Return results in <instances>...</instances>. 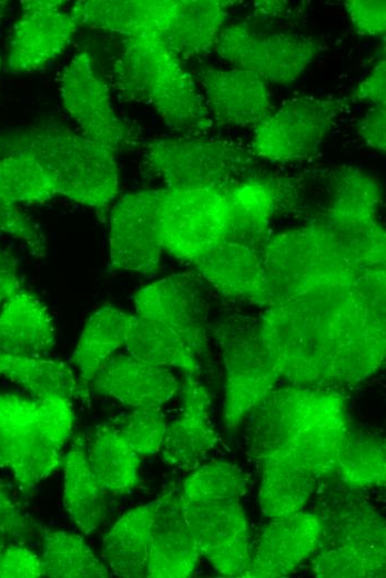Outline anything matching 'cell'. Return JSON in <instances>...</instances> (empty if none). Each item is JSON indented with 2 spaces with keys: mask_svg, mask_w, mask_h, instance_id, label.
I'll return each mask as SVG.
<instances>
[{
  "mask_svg": "<svg viewBox=\"0 0 386 578\" xmlns=\"http://www.w3.org/2000/svg\"><path fill=\"white\" fill-rule=\"evenodd\" d=\"M262 345L278 377L294 386L357 385L385 359V302L356 288L265 307Z\"/></svg>",
  "mask_w": 386,
  "mask_h": 578,
  "instance_id": "1",
  "label": "cell"
},
{
  "mask_svg": "<svg viewBox=\"0 0 386 578\" xmlns=\"http://www.w3.org/2000/svg\"><path fill=\"white\" fill-rule=\"evenodd\" d=\"M271 305L356 288L385 299V230L349 236L319 223L267 236L261 249Z\"/></svg>",
  "mask_w": 386,
  "mask_h": 578,
  "instance_id": "2",
  "label": "cell"
},
{
  "mask_svg": "<svg viewBox=\"0 0 386 578\" xmlns=\"http://www.w3.org/2000/svg\"><path fill=\"white\" fill-rule=\"evenodd\" d=\"M245 420L260 465L285 464L316 479L336 471L351 431L343 396L327 387L274 388Z\"/></svg>",
  "mask_w": 386,
  "mask_h": 578,
  "instance_id": "3",
  "label": "cell"
},
{
  "mask_svg": "<svg viewBox=\"0 0 386 578\" xmlns=\"http://www.w3.org/2000/svg\"><path fill=\"white\" fill-rule=\"evenodd\" d=\"M112 79L124 99L149 106L179 133H205L214 123L194 78L163 37L124 38Z\"/></svg>",
  "mask_w": 386,
  "mask_h": 578,
  "instance_id": "4",
  "label": "cell"
},
{
  "mask_svg": "<svg viewBox=\"0 0 386 578\" xmlns=\"http://www.w3.org/2000/svg\"><path fill=\"white\" fill-rule=\"evenodd\" d=\"M0 141L28 152L55 193L105 210L119 191L114 153L68 127L42 121L0 134Z\"/></svg>",
  "mask_w": 386,
  "mask_h": 578,
  "instance_id": "5",
  "label": "cell"
},
{
  "mask_svg": "<svg viewBox=\"0 0 386 578\" xmlns=\"http://www.w3.org/2000/svg\"><path fill=\"white\" fill-rule=\"evenodd\" d=\"M74 420L67 398L0 393V468L22 491L34 489L62 465Z\"/></svg>",
  "mask_w": 386,
  "mask_h": 578,
  "instance_id": "6",
  "label": "cell"
},
{
  "mask_svg": "<svg viewBox=\"0 0 386 578\" xmlns=\"http://www.w3.org/2000/svg\"><path fill=\"white\" fill-rule=\"evenodd\" d=\"M248 148L230 139L158 138L144 147L143 167L169 189L226 188L254 163Z\"/></svg>",
  "mask_w": 386,
  "mask_h": 578,
  "instance_id": "7",
  "label": "cell"
},
{
  "mask_svg": "<svg viewBox=\"0 0 386 578\" xmlns=\"http://www.w3.org/2000/svg\"><path fill=\"white\" fill-rule=\"evenodd\" d=\"M213 331L225 370L223 422L232 430L275 388L278 375L262 345L258 321L230 313Z\"/></svg>",
  "mask_w": 386,
  "mask_h": 578,
  "instance_id": "8",
  "label": "cell"
},
{
  "mask_svg": "<svg viewBox=\"0 0 386 578\" xmlns=\"http://www.w3.org/2000/svg\"><path fill=\"white\" fill-rule=\"evenodd\" d=\"M346 99L296 96L283 101L253 127L250 151L256 158L275 163H296L319 149Z\"/></svg>",
  "mask_w": 386,
  "mask_h": 578,
  "instance_id": "9",
  "label": "cell"
},
{
  "mask_svg": "<svg viewBox=\"0 0 386 578\" xmlns=\"http://www.w3.org/2000/svg\"><path fill=\"white\" fill-rule=\"evenodd\" d=\"M226 188H165L160 212L163 251L193 265L228 240Z\"/></svg>",
  "mask_w": 386,
  "mask_h": 578,
  "instance_id": "10",
  "label": "cell"
},
{
  "mask_svg": "<svg viewBox=\"0 0 386 578\" xmlns=\"http://www.w3.org/2000/svg\"><path fill=\"white\" fill-rule=\"evenodd\" d=\"M222 60L254 73L267 84L297 81L319 54V41L291 32L255 31L246 23L223 27L214 46Z\"/></svg>",
  "mask_w": 386,
  "mask_h": 578,
  "instance_id": "11",
  "label": "cell"
},
{
  "mask_svg": "<svg viewBox=\"0 0 386 578\" xmlns=\"http://www.w3.org/2000/svg\"><path fill=\"white\" fill-rule=\"evenodd\" d=\"M165 188L124 195L111 212L109 253L114 271L158 272L163 251L160 212Z\"/></svg>",
  "mask_w": 386,
  "mask_h": 578,
  "instance_id": "12",
  "label": "cell"
},
{
  "mask_svg": "<svg viewBox=\"0 0 386 578\" xmlns=\"http://www.w3.org/2000/svg\"><path fill=\"white\" fill-rule=\"evenodd\" d=\"M313 555L317 577H384V519L365 509L341 516L335 529L323 528Z\"/></svg>",
  "mask_w": 386,
  "mask_h": 578,
  "instance_id": "13",
  "label": "cell"
},
{
  "mask_svg": "<svg viewBox=\"0 0 386 578\" xmlns=\"http://www.w3.org/2000/svg\"><path fill=\"white\" fill-rule=\"evenodd\" d=\"M136 316L175 332L199 357L209 346V303L194 272L170 275L141 288L134 296Z\"/></svg>",
  "mask_w": 386,
  "mask_h": 578,
  "instance_id": "14",
  "label": "cell"
},
{
  "mask_svg": "<svg viewBox=\"0 0 386 578\" xmlns=\"http://www.w3.org/2000/svg\"><path fill=\"white\" fill-rule=\"evenodd\" d=\"M63 106L81 134L114 153L131 141L130 128L116 116L108 87L93 70L83 51L73 57L60 78Z\"/></svg>",
  "mask_w": 386,
  "mask_h": 578,
  "instance_id": "15",
  "label": "cell"
},
{
  "mask_svg": "<svg viewBox=\"0 0 386 578\" xmlns=\"http://www.w3.org/2000/svg\"><path fill=\"white\" fill-rule=\"evenodd\" d=\"M182 504L200 555L223 576L246 577L252 555L240 500H182Z\"/></svg>",
  "mask_w": 386,
  "mask_h": 578,
  "instance_id": "16",
  "label": "cell"
},
{
  "mask_svg": "<svg viewBox=\"0 0 386 578\" xmlns=\"http://www.w3.org/2000/svg\"><path fill=\"white\" fill-rule=\"evenodd\" d=\"M78 28L63 1H21L8 46V71L29 73L44 68L62 54Z\"/></svg>",
  "mask_w": 386,
  "mask_h": 578,
  "instance_id": "17",
  "label": "cell"
},
{
  "mask_svg": "<svg viewBox=\"0 0 386 578\" xmlns=\"http://www.w3.org/2000/svg\"><path fill=\"white\" fill-rule=\"evenodd\" d=\"M193 266L220 296L235 302L271 305L268 280L261 250L241 241L225 240Z\"/></svg>",
  "mask_w": 386,
  "mask_h": 578,
  "instance_id": "18",
  "label": "cell"
},
{
  "mask_svg": "<svg viewBox=\"0 0 386 578\" xmlns=\"http://www.w3.org/2000/svg\"><path fill=\"white\" fill-rule=\"evenodd\" d=\"M197 80L214 123L254 127L271 112L268 86L252 72L238 68H202Z\"/></svg>",
  "mask_w": 386,
  "mask_h": 578,
  "instance_id": "19",
  "label": "cell"
},
{
  "mask_svg": "<svg viewBox=\"0 0 386 578\" xmlns=\"http://www.w3.org/2000/svg\"><path fill=\"white\" fill-rule=\"evenodd\" d=\"M322 530L323 521L315 512L302 510L272 518L260 535L246 577L276 578L292 574L315 552Z\"/></svg>",
  "mask_w": 386,
  "mask_h": 578,
  "instance_id": "20",
  "label": "cell"
},
{
  "mask_svg": "<svg viewBox=\"0 0 386 578\" xmlns=\"http://www.w3.org/2000/svg\"><path fill=\"white\" fill-rule=\"evenodd\" d=\"M181 382L170 368L113 355L91 381L90 390L132 409L161 408L179 393Z\"/></svg>",
  "mask_w": 386,
  "mask_h": 578,
  "instance_id": "21",
  "label": "cell"
},
{
  "mask_svg": "<svg viewBox=\"0 0 386 578\" xmlns=\"http://www.w3.org/2000/svg\"><path fill=\"white\" fill-rule=\"evenodd\" d=\"M180 415L166 427L162 460L167 466L190 470L219 442L210 419L211 398L194 376L184 375L179 391Z\"/></svg>",
  "mask_w": 386,
  "mask_h": 578,
  "instance_id": "22",
  "label": "cell"
},
{
  "mask_svg": "<svg viewBox=\"0 0 386 578\" xmlns=\"http://www.w3.org/2000/svg\"><path fill=\"white\" fill-rule=\"evenodd\" d=\"M200 556L180 492L170 491L158 498L149 541L146 577H190L197 567Z\"/></svg>",
  "mask_w": 386,
  "mask_h": 578,
  "instance_id": "23",
  "label": "cell"
},
{
  "mask_svg": "<svg viewBox=\"0 0 386 578\" xmlns=\"http://www.w3.org/2000/svg\"><path fill=\"white\" fill-rule=\"evenodd\" d=\"M177 1L87 0L77 1L69 12L78 26L115 32L124 38L163 37L174 17Z\"/></svg>",
  "mask_w": 386,
  "mask_h": 578,
  "instance_id": "24",
  "label": "cell"
},
{
  "mask_svg": "<svg viewBox=\"0 0 386 578\" xmlns=\"http://www.w3.org/2000/svg\"><path fill=\"white\" fill-rule=\"evenodd\" d=\"M382 202L378 180L354 167L332 173L325 225L349 236L366 233L380 226Z\"/></svg>",
  "mask_w": 386,
  "mask_h": 578,
  "instance_id": "25",
  "label": "cell"
},
{
  "mask_svg": "<svg viewBox=\"0 0 386 578\" xmlns=\"http://www.w3.org/2000/svg\"><path fill=\"white\" fill-rule=\"evenodd\" d=\"M54 345L47 306L21 287L0 308V353L47 356Z\"/></svg>",
  "mask_w": 386,
  "mask_h": 578,
  "instance_id": "26",
  "label": "cell"
},
{
  "mask_svg": "<svg viewBox=\"0 0 386 578\" xmlns=\"http://www.w3.org/2000/svg\"><path fill=\"white\" fill-rule=\"evenodd\" d=\"M278 182L247 176L226 188L230 239L256 247L267 238V229L282 200Z\"/></svg>",
  "mask_w": 386,
  "mask_h": 578,
  "instance_id": "27",
  "label": "cell"
},
{
  "mask_svg": "<svg viewBox=\"0 0 386 578\" xmlns=\"http://www.w3.org/2000/svg\"><path fill=\"white\" fill-rule=\"evenodd\" d=\"M132 318L113 306L101 307L90 316L71 356L78 369V397H89L94 376L125 345Z\"/></svg>",
  "mask_w": 386,
  "mask_h": 578,
  "instance_id": "28",
  "label": "cell"
},
{
  "mask_svg": "<svg viewBox=\"0 0 386 578\" xmlns=\"http://www.w3.org/2000/svg\"><path fill=\"white\" fill-rule=\"evenodd\" d=\"M62 464L64 508L78 529L89 536L104 521L108 508L106 492L90 465L82 436L73 438Z\"/></svg>",
  "mask_w": 386,
  "mask_h": 578,
  "instance_id": "29",
  "label": "cell"
},
{
  "mask_svg": "<svg viewBox=\"0 0 386 578\" xmlns=\"http://www.w3.org/2000/svg\"><path fill=\"white\" fill-rule=\"evenodd\" d=\"M158 499L124 512L102 540V558L118 577H146L148 552Z\"/></svg>",
  "mask_w": 386,
  "mask_h": 578,
  "instance_id": "30",
  "label": "cell"
},
{
  "mask_svg": "<svg viewBox=\"0 0 386 578\" xmlns=\"http://www.w3.org/2000/svg\"><path fill=\"white\" fill-rule=\"evenodd\" d=\"M234 1L179 0L163 39L177 56H202L214 48Z\"/></svg>",
  "mask_w": 386,
  "mask_h": 578,
  "instance_id": "31",
  "label": "cell"
},
{
  "mask_svg": "<svg viewBox=\"0 0 386 578\" xmlns=\"http://www.w3.org/2000/svg\"><path fill=\"white\" fill-rule=\"evenodd\" d=\"M87 451L90 465L106 494L123 496L138 485L140 456L112 422L94 428Z\"/></svg>",
  "mask_w": 386,
  "mask_h": 578,
  "instance_id": "32",
  "label": "cell"
},
{
  "mask_svg": "<svg viewBox=\"0 0 386 578\" xmlns=\"http://www.w3.org/2000/svg\"><path fill=\"white\" fill-rule=\"evenodd\" d=\"M0 377L24 389L32 398L78 397V381L70 366L59 359L0 353Z\"/></svg>",
  "mask_w": 386,
  "mask_h": 578,
  "instance_id": "33",
  "label": "cell"
},
{
  "mask_svg": "<svg viewBox=\"0 0 386 578\" xmlns=\"http://www.w3.org/2000/svg\"><path fill=\"white\" fill-rule=\"evenodd\" d=\"M124 346L130 356L148 363L194 377L201 371L193 350L171 329L150 319L133 316Z\"/></svg>",
  "mask_w": 386,
  "mask_h": 578,
  "instance_id": "34",
  "label": "cell"
},
{
  "mask_svg": "<svg viewBox=\"0 0 386 578\" xmlns=\"http://www.w3.org/2000/svg\"><path fill=\"white\" fill-rule=\"evenodd\" d=\"M261 467L258 502L262 514L272 519L302 511L315 490L316 478L285 464L265 462Z\"/></svg>",
  "mask_w": 386,
  "mask_h": 578,
  "instance_id": "35",
  "label": "cell"
},
{
  "mask_svg": "<svg viewBox=\"0 0 386 578\" xmlns=\"http://www.w3.org/2000/svg\"><path fill=\"white\" fill-rule=\"evenodd\" d=\"M42 560L45 576L64 578H105L111 571L91 550L82 536L43 530Z\"/></svg>",
  "mask_w": 386,
  "mask_h": 578,
  "instance_id": "36",
  "label": "cell"
},
{
  "mask_svg": "<svg viewBox=\"0 0 386 578\" xmlns=\"http://www.w3.org/2000/svg\"><path fill=\"white\" fill-rule=\"evenodd\" d=\"M0 189L17 206L42 203L57 196L50 179L34 159L2 141Z\"/></svg>",
  "mask_w": 386,
  "mask_h": 578,
  "instance_id": "37",
  "label": "cell"
},
{
  "mask_svg": "<svg viewBox=\"0 0 386 578\" xmlns=\"http://www.w3.org/2000/svg\"><path fill=\"white\" fill-rule=\"evenodd\" d=\"M336 471L352 488L385 486V441L369 434H352L339 451Z\"/></svg>",
  "mask_w": 386,
  "mask_h": 578,
  "instance_id": "38",
  "label": "cell"
},
{
  "mask_svg": "<svg viewBox=\"0 0 386 578\" xmlns=\"http://www.w3.org/2000/svg\"><path fill=\"white\" fill-rule=\"evenodd\" d=\"M246 487V477L237 466L213 461L195 468L180 494L186 501L241 500Z\"/></svg>",
  "mask_w": 386,
  "mask_h": 578,
  "instance_id": "39",
  "label": "cell"
},
{
  "mask_svg": "<svg viewBox=\"0 0 386 578\" xmlns=\"http://www.w3.org/2000/svg\"><path fill=\"white\" fill-rule=\"evenodd\" d=\"M112 423L140 458L152 457L162 450L167 423L160 408L133 409L116 417Z\"/></svg>",
  "mask_w": 386,
  "mask_h": 578,
  "instance_id": "40",
  "label": "cell"
},
{
  "mask_svg": "<svg viewBox=\"0 0 386 578\" xmlns=\"http://www.w3.org/2000/svg\"><path fill=\"white\" fill-rule=\"evenodd\" d=\"M0 236H9L24 243L35 258L45 255V237L39 226L13 203L0 189Z\"/></svg>",
  "mask_w": 386,
  "mask_h": 578,
  "instance_id": "41",
  "label": "cell"
},
{
  "mask_svg": "<svg viewBox=\"0 0 386 578\" xmlns=\"http://www.w3.org/2000/svg\"><path fill=\"white\" fill-rule=\"evenodd\" d=\"M353 29L360 36L382 38L386 33L385 0H348L344 2Z\"/></svg>",
  "mask_w": 386,
  "mask_h": 578,
  "instance_id": "42",
  "label": "cell"
},
{
  "mask_svg": "<svg viewBox=\"0 0 386 578\" xmlns=\"http://www.w3.org/2000/svg\"><path fill=\"white\" fill-rule=\"evenodd\" d=\"M45 576L42 557L21 542H9L0 556V578H34Z\"/></svg>",
  "mask_w": 386,
  "mask_h": 578,
  "instance_id": "43",
  "label": "cell"
},
{
  "mask_svg": "<svg viewBox=\"0 0 386 578\" xmlns=\"http://www.w3.org/2000/svg\"><path fill=\"white\" fill-rule=\"evenodd\" d=\"M35 530V522L23 514L0 487V540L4 544H22L29 540Z\"/></svg>",
  "mask_w": 386,
  "mask_h": 578,
  "instance_id": "44",
  "label": "cell"
},
{
  "mask_svg": "<svg viewBox=\"0 0 386 578\" xmlns=\"http://www.w3.org/2000/svg\"><path fill=\"white\" fill-rule=\"evenodd\" d=\"M357 133L367 147L384 155L386 150V104L372 106L357 122Z\"/></svg>",
  "mask_w": 386,
  "mask_h": 578,
  "instance_id": "45",
  "label": "cell"
},
{
  "mask_svg": "<svg viewBox=\"0 0 386 578\" xmlns=\"http://www.w3.org/2000/svg\"><path fill=\"white\" fill-rule=\"evenodd\" d=\"M353 98L372 106L386 104V63L382 57L369 73L357 84Z\"/></svg>",
  "mask_w": 386,
  "mask_h": 578,
  "instance_id": "46",
  "label": "cell"
},
{
  "mask_svg": "<svg viewBox=\"0 0 386 578\" xmlns=\"http://www.w3.org/2000/svg\"><path fill=\"white\" fill-rule=\"evenodd\" d=\"M20 288L18 262L13 255L0 245V308Z\"/></svg>",
  "mask_w": 386,
  "mask_h": 578,
  "instance_id": "47",
  "label": "cell"
},
{
  "mask_svg": "<svg viewBox=\"0 0 386 578\" xmlns=\"http://www.w3.org/2000/svg\"><path fill=\"white\" fill-rule=\"evenodd\" d=\"M284 2L282 1H261L258 7L261 11L267 16L278 14L284 9Z\"/></svg>",
  "mask_w": 386,
  "mask_h": 578,
  "instance_id": "48",
  "label": "cell"
},
{
  "mask_svg": "<svg viewBox=\"0 0 386 578\" xmlns=\"http://www.w3.org/2000/svg\"><path fill=\"white\" fill-rule=\"evenodd\" d=\"M8 8H9L8 1H0V24L7 14Z\"/></svg>",
  "mask_w": 386,
  "mask_h": 578,
  "instance_id": "49",
  "label": "cell"
},
{
  "mask_svg": "<svg viewBox=\"0 0 386 578\" xmlns=\"http://www.w3.org/2000/svg\"><path fill=\"white\" fill-rule=\"evenodd\" d=\"M6 545L7 544H4L3 541L0 540V556H1V552H2V550H3Z\"/></svg>",
  "mask_w": 386,
  "mask_h": 578,
  "instance_id": "50",
  "label": "cell"
},
{
  "mask_svg": "<svg viewBox=\"0 0 386 578\" xmlns=\"http://www.w3.org/2000/svg\"><path fill=\"white\" fill-rule=\"evenodd\" d=\"M0 64H1V59H0Z\"/></svg>",
  "mask_w": 386,
  "mask_h": 578,
  "instance_id": "51",
  "label": "cell"
}]
</instances>
